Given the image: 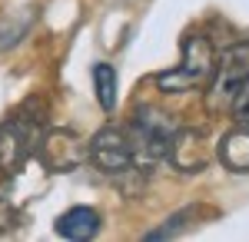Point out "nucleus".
I'll return each mask as SVG.
<instances>
[{"label":"nucleus","mask_w":249,"mask_h":242,"mask_svg":"<svg viewBox=\"0 0 249 242\" xmlns=\"http://www.w3.org/2000/svg\"><path fill=\"white\" fill-rule=\"evenodd\" d=\"M213 67H216V53H213V43L203 34H190L183 40V60L179 67H173L166 73L156 76V86L163 93H186V90H196L210 80Z\"/></svg>","instance_id":"f257e3e1"},{"label":"nucleus","mask_w":249,"mask_h":242,"mask_svg":"<svg viewBox=\"0 0 249 242\" xmlns=\"http://www.w3.org/2000/svg\"><path fill=\"white\" fill-rule=\"evenodd\" d=\"M93 86H96L100 110L113 113V106H116V70L110 63H93Z\"/></svg>","instance_id":"9d476101"},{"label":"nucleus","mask_w":249,"mask_h":242,"mask_svg":"<svg viewBox=\"0 0 249 242\" xmlns=\"http://www.w3.org/2000/svg\"><path fill=\"white\" fill-rule=\"evenodd\" d=\"M230 110H232V120L239 126H249V76L236 86V93L230 100Z\"/></svg>","instance_id":"9b49d317"},{"label":"nucleus","mask_w":249,"mask_h":242,"mask_svg":"<svg viewBox=\"0 0 249 242\" xmlns=\"http://www.w3.org/2000/svg\"><path fill=\"white\" fill-rule=\"evenodd\" d=\"M176 130H179L176 116L156 110V106H136L133 120H130V146H133V156L166 159Z\"/></svg>","instance_id":"f03ea898"},{"label":"nucleus","mask_w":249,"mask_h":242,"mask_svg":"<svg viewBox=\"0 0 249 242\" xmlns=\"http://www.w3.org/2000/svg\"><path fill=\"white\" fill-rule=\"evenodd\" d=\"M40 126H43V116H30L27 106L17 110L7 123H0V169L3 173H14L34 153L40 139Z\"/></svg>","instance_id":"7ed1b4c3"},{"label":"nucleus","mask_w":249,"mask_h":242,"mask_svg":"<svg viewBox=\"0 0 249 242\" xmlns=\"http://www.w3.org/2000/svg\"><path fill=\"white\" fill-rule=\"evenodd\" d=\"M10 225H14V206L0 196V232H3V229H10Z\"/></svg>","instance_id":"f8f14e48"},{"label":"nucleus","mask_w":249,"mask_h":242,"mask_svg":"<svg viewBox=\"0 0 249 242\" xmlns=\"http://www.w3.org/2000/svg\"><path fill=\"white\" fill-rule=\"evenodd\" d=\"M219 163L232 173H249V126H239L223 136L219 143Z\"/></svg>","instance_id":"1a4fd4ad"},{"label":"nucleus","mask_w":249,"mask_h":242,"mask_svg":"<svg viewBox=\"0 0 249 242\" xmlns=\"http://www.w3.org/2000/svg\"><path fill=\"white\" fill-rule=\"evenodd\" d=\"M37 156L50 173H73L87 163V143L73 130H50L37 139Z\"/></svg>","instance_id":"423d86ee"},{"label":"nucleus","mask_w":249,"mask_h":242,"mask_svg":"<svg viewBox=\"0 0 249 242\" xmlns=\"http://www.w3.org/2000/svg\"><path fill=\"white\" fill-rule=\"evenodd\" d=\"M249 76V43H232L219 53V70H216V80L210 86V96H206V106L213 113L230 106L236 86Z\"/></svg>","instance_id":"39448f33"},{"label":"nucleus","mask_w":249,"mask_h":242,"mask_svg":"<svg viewBox=\"0 0 249 242\" xmlns=\"http://www.w3.org/2000/svg\"><path fill=\"white\" fill-rule=\"evenodd\" d=\"M96 232H100V216L90 206H73L57 219V236H63V239L83 242V239H93Z\"/></svg>","instance_id":"6e6552de"},{"label":"nucleus","mask_w":249,"mask_h":242,"mask_svg":"<svg viewBox=\"0 0 249 242\" xmlns=\"http://www.w3.org/2000/svg\"><path fill=\"white\" fill-rule=\"evenodd\" d=\"M87 159H90L100 173H107V176H126V173L136 166L130 136L123 130H113V126H103V130L90 139Z\"/></svg>","instance_id":"20e7f679"},{"label":"nucleus","mask_w":249,"mask_h":242,"mask_svg":"<svg viewBox=\"0 0 249 242\" xmlns=\"http://www.w3.org/2000/svg\"><path fill=\"white\" fill-rule=\"evenodd\" d=\"M170 159L183 173H199L206 166V143H203V133L199 130H176L170 143Z\"/></svg>","instance_id":"0eeeda50"}]
</instances>
